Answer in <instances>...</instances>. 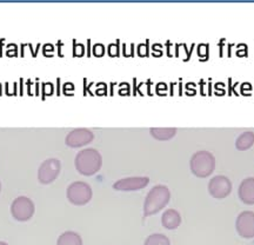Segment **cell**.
<instances>
[{
	"instance_id": "cell-2",
	"label": "cell",
	"mask_w": 254,
	"mask_h": 245,
	"mask_svg": "<svg viewBox=\"0 0 254 245\" xmlns=\"http://www.w3.org/2000/svg\"><path fill=\"white\" fill-rule=\"evenodd\" d=\"M171 199V191L165 185H155L150 190L145 198L144 203V216H148L158 214L165 206L168 204Z\"/></svg>"
},
{
	"instance_id": "cell-12",
	"label": "cell",
	"mask_w": 254,
	"mask_h": 245,
	"mask_svg": "<svg viewBox=\"0 0 254 245\" xmlns=\"http://www.w3.org/2000/svg\"><path fill=\"white\" fill-rule=\"evenodd\" d=\"M161 224L167 230H176L182 224V216L174 209H167L161 216Z\"/></svg>"
},
{
	"instance_id": "cell-7",
	"label": "cell",
	"mask_w": 254,
	"mask_h": 245,
	"mask_svg": "<svg viewBox=\"0 0 254 245\" xmlns=\"http://www.w3.org/2000/svg\"><path fill=\"white\" fill-rule=\"evenodd\" d=\"M208 192L213 198L222 199L232 192V183L226 176H215L209 180L208 183Z\"/></svg>"
},
{
	"instance_id": "cell-18",
	"label": "cell",
	"mask_w": 254,
	"mask_h": 245,
	"mask_svg": "<svg viewBox=\"0 0 254 245\" xmlns=\"http://www.w3.org/2000/svg\"><path fill=\"white\" fill-rule=\"evenodd\" d=\"M0 191H1V183H0Z\"/></svg>"
},
{
	"instance_id": "cell-4",
	"label": "cell",
	"mask_w": 254,
	"mask_h": 245,
	"mask_svg": "<svg viewBox=\"0 0 254 245\" xmlns=\"http://www.w3.org/2000/svg\"><path fill=\"white\" fill-rule=\"evenodd\" d=\"M66 196L73 205H85L92 199L93 191L90 184L78 180V182L69 184L66 191Z\"/></svg>"
},
{
	"instance_id": "cell-16",
	"label": "cell",
	"mask_w": 254,
	"mask_h": 245,
	"mask_svg": "<svg viewBox=\"0 0 254 245\" xmlns=\"http://www.w3.org/2000/svg\"><path fill=\"white\" fill-rule=\"evenodd\" d=\"M144 245H171V242L163 234H152L146 238Z\"/></svg>"
},
{
	"instance_id": "cell-8",
	"label": "cell",
	"mask_w": 254,
	"mask_h": 245,
	"mask_svg": "<svg viewBox=\"0 0 254 245\" xmlns=\"http://www.w3.org/2000/svg\"><path fill=\"white\" fill-rule=\"evenodd\" d=\"M94 135L91 130L86 127H78V129L72 130L67 133L65 138L66 145L71 148H80V146L87 145L93 141Z\"/></svg>"
},
{
	"instance_id": "cell-6",
	"label": "cell",
	"mask_w": 254,
	"mask_h": 245,
	"mask_svg": "<svg viewBox=\"0 0 254 245\" xmlns=\"http://www.w3.org/2000/svg\"><path fill=\"white\" fill-rule=\"evenodd\" d=\"M62 170V164L57 158H49L43 162L38 170V179L41 184H51L55 182Z\"/></svg>"
},
{
	"instance_id": "cell-15",
	"label": "cell",
	"mask_w": 254,
	"mask_h": 245,
	"mask_svg": "<svg viewBox=\"0 0 254 245\" xmlns=\"http://www.w3.org/2000/svg\"><path fill=\"white\" fill-rule=\"evenodd\" d=\"M57 245H82V240L77 232L66 231L60 235Z\"/></svg>"
},
{
	"instance_id": "cell-5",
	"label": "cell",
	"mask_w": 254,
	"mask_h": 245,
	"mask_svg": "<svg viewBox=\"0 0 254 245\" xmlns=\"http://www.w3.org/2000/svg\"><path fill=\"white\" fill-rule=\"evenodd\" d=\"M36 206L32 199L26 196H19L11 204V214L19 222H27L33 217Z\"/></svg>"
},
{
	"instance_id": "cell-1",
	"label": "cell",
	"mask_w": 254,
	"mask_h": 245,
	"mask_svg": "<svg viewBox=\"0 0 254 245\" xmlns=\"http://www.w3.org/2000/svg\"><path fill=\"white\" fill-rule=\"evenodd\" d=\"M74 165L79 173L84 176H93L101 168L103 157L98 150L87 148L78 152L74 159Z\"/></svg>"
},
{
	"instance_id": "cell-9",
	"label": "cell",
	"mask_w": 254,
	"mask_h": 245,
	"mask_svg": "<svg viewBox=\"0 0 254 245\" xmlns=\"http://www.w3.org/2000/svg\"><path fill=\"white\" fill-rule=\"evenodd\" d=\"M236 229L240 237L246 240L254 238V212H240L236 221Z\"/></svg>"
},
{
	"instance_id": "cell-10",
	"label": "cell",
	"mask_w": 254,
	"mask_h": 245,
	"mask_svg": "<svg viewBox=\"0 0 254 245\" xmlns=\"http://www.w3.org/2000/svg\"><path fill=\"white\" fill-rule=\"evenodd\" d=\"M150 183V178L140 176V177H127L123 179L117 180L113 184V189L118 191H136L144 189Z\"/></svg>"
},
{
	"instance_id": "cell-14",
	"label": "cell",
	"mask_w": 254,
	"mask_h": 245,
	"mask_svg": "<svg viewBox=\"0 0 254 245\" xmlns=\"http://www.w3.org/2000/svg\"><path fill=\"white\" fill-rule=\"evenodd\" d=\"M150 132L158 141H168L176 136L177 129L176 127H152Z\"/></svg>"
},
{
	"instance_id": "cell-3",
	"label": "cell",
	"mask_w": 254,
	"mask_h": 245,
	"mask_svg": "<svg viewBox=\"0 0 254 245\" xmlns=\"http://www.w3.org/2000/svg\"><path fill=\"white\" fill-rule=\"evenodd\" d=\"M190 167L194 176L199 178L208 177L213 173L215 168V157L209 151H196L190 157Z\"/></svg>"
},
{
	"instance_id": "cell-17",
	"label": "cell",
	"mask_w": 254,
	"mask_h": 245,
	"mask_svg": "<svg viewBox=\"0 0 254 245\" xmlns=\"http://www.w3.org/2000/svg\"><path fill=\"white\" fill-rule=\"evenodd\" d=\"M0 245H8L7 243H5V242H1L0 241Z\"/></svg>"
},
{
	"instance_id": "cell-11",
	"label": "cell",
	"mask_w": 254,
	"mask_h": 245,
	"mask_svg": "<svg viewBox=\"0 0 254 245\" xmlns=\"http://www.w3.org/2000/svg\"><path fill=\"white\" fill-rule=\"evenodd\" d=\"M238 195L243 203L247 205H254V177L245 178L240 183Z\"/></svg>"
},
{
	"instance_id": "cell-13",
	"label": "cell",
	"mask_w": 254,
	"mask_h": 245,
	"mask_svg": "<svg viewBox=\"0 0 254 245\" xmlns=\"http://www.w3.org/2000/svg\"><path fill=\"white\" fill-rule=\"evenodd\" d=\"M254 144V132L246 131L240 133L236 141V148L239 151H246Z\"/></svg>"
}]
</instances>
